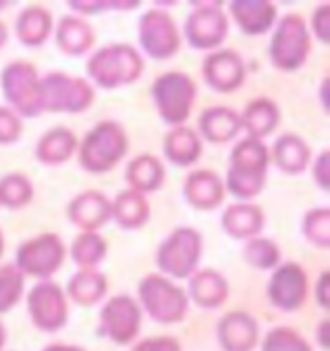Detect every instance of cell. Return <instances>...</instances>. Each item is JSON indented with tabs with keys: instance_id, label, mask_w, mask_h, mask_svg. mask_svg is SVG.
<instances>
[{
	"instance_id": "cell-1",
	"label": "cell",
	"mask_w": 330,
	"mask_h": 351,
	"mask_svg": "<svg viewBox=\"0 0 330 351\" xmlns=\"http://www.w3.org/2000/svg\"><path fill=\"white\" fill-rule=\"evenodd\" d=\"M268 162L270 153L267 145L253 137L241 139L232 149L224 187L241 201L257 197L267 186Z\"/></svg>"
},
{
	"instance_id": "cell-2",
	"label": "cell",
	"mask_w": 330,
	"mask_h": 351,
	"mask_svg": "<svg viewBox=\"0 0 330 351\" xmlns=\"http://www.w3.org/2000/svg\"><path fill=\"white\" fill-rule=\"evenodd\" d=\"M128 147L130 137L122 125L114 120L99 122L78 145L80 166L91 174L110 172L128 155Z\"/></svg>"
},
{
	"instance_id": "cell-3",
	"label": "cell",
	"mask_w": 330,
	"mask_h": 351,
	"mask_svg": "<svg viewBox=\"0 0 330 351\" xmlns=\"http://www.w3.org/2000/svg\"><path fill=\"white\" fill-rule=\"evenodd\" d=\"M143 66L141 54L132 45L116 43L95 52L87 60V73L101 89H118L137 82Z\"/></svg>"
},
{
	"instance_id": "cell-4",
	"label": "cell",
	"mask_w": 330,
	"mask_h": 351,
	"mask_svg": "<svg viewBox=\"0 0 330 351\" xmlns=\"http://www.w3.org/2000/svg\"><path fill=\"white\" fill-rule=\"evenodd\" d=\"M137 293L145 313L161 324H174L186 317L189 305L187 293L163 274L145 276L139 282Z\"/></svg>"
},
{
	"instance_id": "cell-5",
	"label": "cell",
	"mask_w": 330,
	"mask_h": 351,
	"mask_svg": "<svg viewBox=\"0 0 330 351\" xmlns=\"http://www.w3.org/2000/svg\"><path fill=\"white\" fill-rule=\"evenodd\" d=\"M311 52V33L299 14H286L270 39V62L280 72H296L307 62Z\"/></svg>"
},
{
	"instance_id": "cell-6",
	"label": "cell",
	"mask_w": 330,
	"mask_h": 351,
	"mask_svg": "<svg viewBox=\"0 0 330 351\" xmlns=\"http://www.w3.org/2000/svg\"><path fill=\"white\" fill-rule=\"evenodd\" d=\"M203 253V238L196 228H176L156 249V267L161 274L186 280L197 270Z\"/></svg>"
},
{
	"instance_id": "cell-7",
	"label": "cell",
	"mask_w": 330,
	"mask_h": 351,
	"mask_svg": "<svg viewBox=\"0 0 330 351\" xmlns=\"http://www.w3.org/2000/svg\"><path fill=\"white\" fill-rule=\"evenodd\" d=\"M196 97V82L184 72H166L153 82V101L156 112L166 124H184L193 110Z\"/></svg>"
},
{
	"instance_id": "cell-8",
	"label": "cell",
	"mask_w": 330,
	"mask_h": 351,
	"mask_svg": "<svg viewBox=\"0 0 330 351\" xmlns=\"http://www.w3.org/2000/svg\"><path fill=\"white\" fill-rule=\"evenodd\" d=\"M93 87L83 77L62 72L41 77V112H83L93 104Z\"/></svg>"
},
{
	"instance_id": "cell-9",
	"label": "cell",
	"mask_w": 330,
	"mask_h": 351,
	"mask_svg": "<svg viewBox=\"0 0 330 351\" xmlns=\"http://www.w3.org/2000/svg\"><path fill=\"white\" fill-rule=\"evenodd\" d=\"M2 93L16 108L18 116H41V77L37 68L27 60L10 62L0 75Z\"/></svg>"
},
{
	"instance_id": "cell-10",
	"label": "cell",
	"mask_w": 330,
	"mask_h": 351,
	"mask_svg": "<svg viewBox=\"0 0 330 351\" xmlns=\"http://www.w3.org/2000/svg\"><path fill=\"white\" fill-rule=\"evenodd\" d=\"M66 258V245L56 234H41L23 241L16 253V267L23 276L49 280Z\"/></svg>"
},
{
	"instance_id": "cell-11",
	"label": "cell",
	"mask_w": 330,
	"mask_h": 351,
	"mask_svg": "<svg viewBox=\"0 0 330 351\" xmlns=\"http://www.w3.org/2000/svg\"><path fill=\"white\" fill-rule=\"evenodd\" d=\"M196 8L187 16L184 33L191 49L215 51L228 35V18L222 12V2H193Z\"/></svg>"
},
{
	"instance_id": "cell-12",
	"label": "cell",
	"mask_w": 330,
	"mask_h": 351,
	"mask_svg": "<svg viewBox=\"0 0 330 351\" xmlns=\"http://www.w3.org/2000/svg\"><path fill=\"white\" fill-rule=\"evenodd\" d=\"M139 45L147 56L155 60H168L180 51V32L172 16L165 10L145 12L139 20Z\"/></svg>"
},
{
	"instance_id": "cell-13",
	"label": "cell",
	"mask_w": 330,
	"mask_h": 351,
	"mask_svg": "<svg viewBox=\"0 0 330 351\" xmlns=\"http://www.w3.org/2000/svg\"><path fill=\"white\" fill-rule=\"evenodd\" d=\"M27 311L32 322L43 332H56L68 322V298L58 284L43 280L27 295Z\"/></svg>"
},
{
	"instance_id": "cell-14",
	"label": "cell",
	"mask_w": 330,
	"mask_h": 351,
	"mask_svg": "<svg viewBox=\"0 0 330 351\" xmlns=\"http://www.w3.org/2000/svg\"><path fill=\"white\" fill-rule=\"evenodd\" d=\"M141 328V307L130 295H116L101 309L99 332L118 346L135 340Z\"/></svg>"
},
{
	"instance_id": "cell-15",
	"label": "cell",
	"mask_w": 330,
	"mask_h": 351,
	"mask_svg": "<svg viewBox=\"0 0 330 351\" xmlns=\"http://www.w3.org/2000/svg\"><path fill=\"white\" fill-rule=\"evenodd\" d=\"M309 291V280L298 263H284L276 267L268 280L267 298L280 311H298L303 307Z\"/></svg>"
},
{
	"instance_id": "cell-16",
	"label": "cell",
	"mask_w": 330,
	"mask_h": 351,
	"mask_svg": "<svg viewBox=\"0 0 330 351\" xmlns=\"http://www.w3.org/2000/svg\"><path fill=\"white\" fill-rule=\"evenodd\" d=\"M203 80L205 83L218 93H232L244 85L246 80V64L239 52L232 49L213 51L207 54L203 66Z\"/></svg>"
},
{
	"instance_id": "cell-17",
	"label": "cell",
	"mask_w": 330,
	"mask_h": 351,
	"mask_svg": "<svg viewBox=\"0 0 330 351\" xmlns=\"http://www.w3.org/2000/svg\"><path fill=\"white\" fill-rule=\"evenodd\" d=\"M217 334L224 351H251L259 340V324L246 311H232L218 320Z\"/></svg>"
},
{
	"instance_id": "cell-18",
	"label": "cell",
	"mask_w": 330,
	"mask_h": 351,
	"mask_svg": "<svg viewBox=\"0 0 330 351\" xmlns=\"http://www.w3.org/2000/svg\"><path fill=\"white\" fill-rule=\"evenodd\" d=\"M66 217L83 232H97L110 220V199L101 191H83L70 201Z\"/></svg>"
},
{
	"instance_id": "cell-19",
	"label": "cell",
	"mask_w": 330,
	"mask_h": 351,
	"mask_svg": "<svg viewBox=\"0 0 330 351\" xmlns=\"http://www.w3.org/2000/svg\"><path fill=\"white\" fill-rule=\"evenodd\" d=\"M226 195V187L222 178L213 170H196L186 178L184 197L197 210L217 208Z\"/></svg>"
},
{
	"instance_id": "cell-20",
	"label": "cell",
	"mask_w": 330,
	"mask_h": 351,
	"mask_svg": "<svg viewBox=\"0 0 330 351\" xmlns=\"http://www.w3.org/2000/svg\"><path fill=\"white\" fill-rule=\"evenodd\" d=\"M230 16L246 35H263L276 21V6L268 0H234Z\"/></svg>"
},
{
	"instance_id": "cell-21",
	"label": "cell",
	"mask_w": 330,
	"mask_h": 351,
	"mask_svg": "<svg viewBox=\"0 0 330 351\" xmlns=\"http://www.w3.org/2000/svg\"><path fill=\"white\" fill-rule=\"evenodd\" d=\"M189 298L197 307L217 309L228 300V280L215 269L196 270L189 276Z\"/></svg>"
},
{
	"instance_id": "cell-22",
	"label": "cell",
	"mask_w": 330,
	"mask_h": 351,
	"mask_svg": "<svg viewBox=\"0 0 330 351\" xmlns=\"http://www.w3.org/2000/svg\"><path fill=\"white\" fill-rule=\"evenodd\" d=\"M199 130L209 143L222 145L241 132L239 114L228 106H211L199 116Z\"/></svg>"
},
{
	"instance_id": "cell-23",
	"label": "cell",
	"mask_w": 330,
	"mask_h": 351,
	"mask_svg": "<svg viewBox=\"0 0 330 351\" xmlns=\"http://www.w3.org/2000/svg\"><path fill=\"white\" fill-rule=\"evenodd\" d=\"M241 130L248 132V137L263 141L280 124V108L272 99L259 97L246 106V110L239 114Z\"/></svg>"
},
{
	"instance_id": "cell-24",
	"label": "cell",
	"mask_w": 330,
	"mask_h": 351,
	"mask_svg": "<svg viewBox=\"0 0 330 351\" xmlns=\"http://www.w3.org/2000/svg\"><path fill=\"white\" fill-rule=\"evenodd\" d=\"M265 224V215L257 205L251 203H236L230 205L222 215V228L230 238L253 239Z\"/></svg>"
},
{
	"instance_id": "cell-25",
	"label": "cell",
	"mask_w": 330,
	"mask_h": 351,
	"mask_svg": "<svg viewBox=\"0 0 330 351\" xmlns=\"http://www.w3.org/2000/svg\"><path fill=\"white\" fill-rule=\"evenodd\" d=\"M151 207L147 197L126 189L120 191L114 201H110V218L124 230H139L149 222Z\"/></svg>"
},
{
	"instance_id": "cell-26",
	"label": "cell",
	"mask_w": 330,
	"mask_h": 351,
	"mask_svg": "<svg viewBox=\"0 0 330 351\" xmlns=\"http://www.w3.org/2000/svg\"><path fill=\"white\" fill-rule=\"evenodd\" d=\"M54 39L58 49L68 56H82L87 51H91L95 43L93 27L82 18L75 16H64L58 21Z\"/></svg>"
},
{
	"instance_id": "cell-27",
	"label": "cell",
	"mask_w": 330,
	"mask_h": 351,
	"mask_svg": "<svg viewBox=\"0 0 330 351\" xmlns=\"http://www.w3.org/2000/svg\"><path fill=\"white\" fill-rule=\"evenodd\" d=\"M78 151V137L68 128H54L41 135L35 147L37 160L47 166H60Z\"/></svg>"
},
{
	"instance_id": "cell-28",
	"label": "cell",
	"mask_w": 330,
	"mask_h": 351,
	"mask_svg": "<svg viewBox=\"0 0 330 351\" xmlns=\"http://www.w3.org/2000/svg\"><path fill=\"white\" fill-rule=\"evenodd\" d=\"M272 158L284 174H301L311 160V149L303 137L284 134L272 145Z\"/></svg>"
},
{
	"instance_id": "cell-29",
	"label": "cell",
	"mask_w": 330,
	"mask_h": 351,
	"mask_svg": "<svg viewBox=\"0 0 330 351\" xmlns=\"http://www.w3.org/2000/svg\"><path fill=\"white\" fill-rule=\"evenodd\" d=\"M126 182L132 191L153 193L165 184V166L155 155H139L126 168Z\"/></svg>"
},
{
	"instance_id": "cell-30",
	"label": "cell",
	"mask_w": 330,
	"mask_h": 351,
	"mask_svg": "<svg viewBox=\"0 0 330 351\" xmlns=\"http://www.w3.org/2000/svg\"><path fill=\"white\" fill-rule=\"evenodd\" d=\"M165 156L176 166H189L197 162V158L203 153L201 137L186 125H174L165 135Z\"/></svg>"
},
{
	"instance_id": "cell-31",
	"label": "cell",
	"mask_w": 330,
	"mask_h": 351,
	"mask_svg": "<svg viewBox=\"0 0 330 351\" xmlns=\"http://www.w3.org/2000/svg\"><path fill=\"white\" fill-rule=\"evenodd\" d=\"M108 291V282L101 270L83 269L73 274L68 288H66V298H70L82 307H93L103 300Z\"/></svg>"
},
{
	"instance_id": "cell-32",
	"label": "cell",
	"mask_w": 330,
	"mask_h": 351,
	"mask_svg": "<svg viewBox=\"0 0 330 351\" xmlns=\"http://www.w3.org/2000/svg\"><path fill=\"white\" fill-rule=\"evenodd\" d=\"M52 14L45 6H27L16 20V35L27 47H39L51 37Z\"/></svg>"
},
{
	"instance_id": "cell-33",
	"label": "cell",
	"mask_w": 330,
	"mask_h": 351,
	"mask_svg": "<svg viewBox=\"0 0 330 351\" xmlns=\"http://www.w3.org/2000/svg\"><path fill=\"white\" fill-rule=\"evenodd\" d=\"M108 245L97 232H83L73 239L70 255L80 269H97V265L106 257Z\"/></svg>"
},
{
	"instance_id": "cell-34",
	"label": "cell",
	"mask_w": 330,
	"mask_h": 351,
	"mask_svg": "<svg viewBox=\"0 0 330 351\" xmlns=\"http://www.w3.org/2000/svg\"><path fill=\"white\" fill-rule=\"evenodd\" d=\"M33 199V184L23 174H8L0 178V205L18 210L30 205Z\"/></svg>"
},
{
	"instance_id": "cell-35",
	"label": "cell",
	"mask_w": 330,
	"mask_h": 351,
	"mask_svg": "<svg viewBox=\"0 0 330 351\" xmlns=\"http://www.w3.org/2000/svg\"><path fill=\"white\" fill-rule=\"evenodd\" d=\"M244 258L249 267L257 270L276 269L280 263V247L267 238L248 239L244 247Z\"/></svg>"
},
{
	"instance_id": "cell-36",
	"label": "cell",
	"mask_w": 330,
	"mask_h": 351,
	"mask_svg": "<svg viewBox=\"0 0 330 351\" xmlns=\"http://www.w3.org/2000/svg\"><path fill=\"white\" fill-rule=\"evenodd\" d=\"M23 295V274L16 265L0 267V315L18 305Z\"/></svg>"
},
{
	"instance_id": "cell-37",
	"label": "cell",
	"mask_w": 330,
	"mask_h": 351,
	"mask_svg": "<svg viewBox=\"0 0 330 351\" xmlns=\"http://www.w3.org/2000/svg\"><path fill=\"white\" fill-rule=\"evenodd\" d=\"M303 236L309 243L320 249L330 247V210L319 207L309 210L303 218Z\"/></svg>"
},
{
	"instance_id": "cell-38",
	"label": "cell",
	"mask_w": 330,
	"mask_h": 351,
	"mask_svg": "<svg viewBox=\"0 0 330 351\" xmlns=\"http://www.w3.org/2000/svg\"><path fill=\"white\" fill-rule=\"evenodd\" d=\"M261 351H313L309 341L290 326H276L263 340Z\"/></svg>"
},
{
	"instance_id": "cell-39",
	"label": "cell",
	"mask_w": 330,
	"mask_h": 351,
	"mask_svg": "<svg viewBox=\"0 0 330 351\" xmlns=\"http://www.w3.org/2000/svg\"><path fill=\"white\" fill-rule=\"evenodd\" d=\"M23 134L21 118L8 106H0V145H12L20 141Z\"/></svg>"
},
{
	"instance_id": "cell-40",
	"label": "cell",
	"mask_w": 330,
	"mask_h": 351,
	"mask_svg": "<svg viewBox=\"0 0 330 351\" xmlns=\"http://www.w3.org/2000/svg\"><path fill=\"white\" fill-rule=\"evenodd\" d=\"M311 29L315 33L317 41L322 45L330 43V4H320L317 10L313 12L311 18Z\"/></svg>"
},
{
	"instance_id": "cell-41",
	"label": "cell",
	"mask_w": 330,
	"mask_h": 351,
	"mask_svg": "<svg viewBox=\"0 0 330 351\" xmlns=\"http://www.w3.org/2000/svg\"><path fill=\"white\" fill-rule=\"evenodd\" d=\"M313 180H315V184H317L322 191H329L330 189V151L329 149L320 151V155L315 158V165H313Z\"/></svg>"
},
{
	"instance_id": "cell-42",
	"label": "cell",
	"mask_w": 330,
	"mask_h": 351,
	"mask_svg": "<svg viewBox=\"0 0 330 351\" xmlns=\"http://www.w3.org/2000/svg\"><path fill=\"white\" fill-rule=\"evenodd\" d=\"M132 351H182V348L176 338L156 336V338H147V340L139 341Z\"/></svg>"
},
{
	"instance_id": "cell-43",
	"label": "cell",
	"mask_w": 330,
	"mask_h": 351,
	"mask_svg": "<svg viewBox=\"0 0 330 351\" xmlns=\"http://www.w3.org/2000/svg\"><path fill=\"white\" fill-rule=\"evenodd\" d=\"M315 300L322 309H330V272L322 270L315 284Z\"/></svg>"
},
{
	"instance_id": "cell-44",
	"label": "cell",
	"mask_w": 330,
	"mask_h": 351,
	"mask_svg": "<svg viewBox=\"0 0 330 351\" xmlns=\"http://www.w3.org/2000/svg\"><path fill=\"white\" fill-rule=\"evenodd\" d=\"M70 6H72L73 10L83 12V14H97V12H103V10H113V2H99V0H93V2H89V0H70L68 2Z\"/></svg>"
},
{
	"instance_id": "cell-45",
	"label": "cell",
	"mask_w": 330,
	"mask_h": 351,
	"mask_svg": "<svg viewBox=\"0 0 330 351\" xmlns=\"http://www.w3.org/2000/svg\"><path fill=\"white\" fill-rule=\"evenodd\" d=\"M329 332H330V320L325 319L319 324V330H317V338H319V343L322 350H329V346H330Z\"/></svg>"
},
{
	"instance_id": "cell-46",
	"label": "cell",
	"mask_w": 330,
	"mask_h": 351,
	"mask_svg": "<svg viewBox=\"0 0 330 351\" xmlns=\"http://www.w3.org/2000/svg\"><path fill=\"white\" fill-rule=\"evenodd\" d=\"M329 77H325L322 83H320V103L325 106V110H329V95H327V89H329Z\"/></svg>"
},
{
	"instance_id": "cell-47",
	"label": "cell",
	"mask_w": 330,
	"mask_h": 351,
	"mask_svg": "<svg viewBox=\"0 0 330 351\" xmlns=\"http://www.w3.org/2000/svg\"><path fill=\"white\" fill-rule=\"evenodd\" d=\"M45 351H85L78 346H64V343H52V346H47Z\"/></svg>"
},
{
	"instance_id": "cell-48",
	"label": "cell",
	"mask_w": 330,
	"mask_h": 351,
	"mask_svg": "<svg viewBox=\"0 0 330 351\" xmlns=\"http://www.w3.org/2000/svg\"><path fill=\"white\" fill-rule=\"evenodd\" d=\"M6 43H8V29H6V25L0 21V49H2Z\"/></svg>"
},
{
	"instance_id": "cell-49",
	"label": "cell",
	"mask_w": 330,
	"mask_h": 351,
	"mask_svg": "<svg viewBox=\"0 0 330 351\" xmlns=\"http://www.w3.org/2000/svg\"><path fill=\"white\" fill-rule=\"evenodd\" d=\"M4 341H6V328H4V324L0 322V350H2V346H4Z\"/></svg>"
},
{
	"instance_id": "cell-50",
	"label": "cell",
	"mask_w": 330,
	"mask_h": 351,
	"mask_svg": "<svg viewBox=\"0 0 330 351\" xmlns=\"http://www.w3.org/2000/svg\"><path fill=\"white\" fill-rule=\"evenodd\" d=\"M4 249H6V241H4V234L0 232V257H2V253H4Z\"/></svg>"
},
{
	"instance_id": "cell-51",
	"label": "cell",
	"mask_w": 330,
	"mask_h": 351,
	"mask_svg": "<svg viewBox=\"0 0 330 351\" xmlns=\"http://www.w3.org/2000/svg\"><path fill=\"white\" fill-rule=\"evenodd\" d=\"M4 6H8V2H0V10H2Z\"/></svg>"
}]
</instances>
